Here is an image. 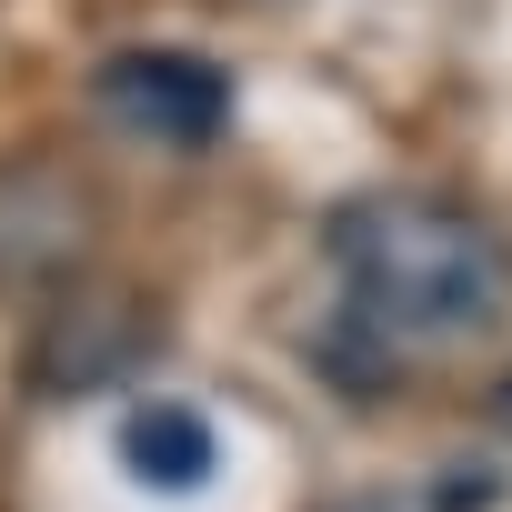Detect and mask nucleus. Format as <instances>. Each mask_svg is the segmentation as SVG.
<instances>
[{
    "label": "nucleus",
    "instance_id": "1",
    "mask_svg": "<svg viewBox=\"0 0 512 512\" xmlns=\"http://www.w3.org/2000/svg\"><path fill=\"white\" fill-rule=\"evenodd\" d=\"M322 262L342 322L372 342H462L512 302V241L432 191H352L322 211Z\"/></svg>",
    "mask_w": 512,
    "mask_h": 512
},
{
    "label": "nucleus",
    "instance_id": "2",
    "mask_svg": "<svg viewBox=\"0 0 512 512\" xmlns=\"http://www.w3.org/2000/svg\"><path fill=\"white\" fill-rule=\"evenodd\" d=\"M231 71L201 61V51H171V41H131L91 71V111L151 151H211L231 131Z\"/></svg>",
    "mask_w": 512,
    "mask_h": 512
},
{
    "label": "nucleus",
    "instance_id": "3",
    "mask_svg": "<svg viewBox=\"0 0 512 512\" xmlns=\"http://www.w3.org/2000/svg\"><path fill=\"white\" fill-rule=\"evenodd\" d=\"M121 472L141 492H201L221 472V432L191 402H131L121 412Z\"/></svg>",
    "mask_w": 512,
    "mask_h": 512
},
{
    "label": "nucleus",
    "instance_id": "4",
    "mask_svg": "<svg viewBox=\"0 0 512 512\" xmlns=\"http://www.w3.org/2000/svg\"><path fill=\"white\" fill-rule=\"evenodd\" d=\"M492 422H502V432H512V372H502V382H492Z\"/></svg>",
    "mask_w": 512,
    "mask_h": 512
}]
</instances>
